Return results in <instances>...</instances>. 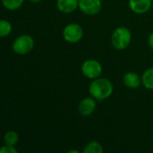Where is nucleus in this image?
<instances>
[{
    "mask_svg": "<svg viewBox=\"0 0 153 153\" xmlns=\"http://www.w3.org/2000/svg\"><path fill=\"white\" fill-rule=\"evenodd\" d=\"M114 91L112 82L107 78L99 77L94 79L89 85V93L96 100H104L108 99Z\"/></svg>",
    "mask_w": 153,
    "mask_h": 153,
    "instance_id": "obj_1",
    "label": "nucleus"
},
{
    "mask_svg": "<svg viewBox=\"0 0 153 153\" xmlns=\"http://www.w3.org/2000/svg\"><path fill=\"white\" fill-rule=\"evenodd\" d=\"M132 41L131 30L126 27H117L112 33L111 43L114 48L124 50L127 48Z\"/></svg>",
    "mask_w": 153,
    "mask_h": 153,
    "instance_id": "obj_2",
    "label": "nucleus"
},
{
    "mask_svg": "<svg viewBox=\"0 0 153 153\" xmlns=\"http://www.w3.org/2000/svg\"><path fill=\"white\" fill-rule=\"evenodd\" d=\"M35 41L34 39L28 35L22 34L18 36L12 44V48L13 52L20 56H25L29 54L34 48Z\"/></svg>",
    "mask_w": 153,
    "mask_h": 153,
    "instance_id": "obj_3",
    "label": "nucleus"
},
{
    "mask_svg": "<svg viewBox=\"0 0 153 153\" xmlns=\"http://www.w3.org/2000/svg\"><path fill=\"white\" fill-rule=\"evenodd\" d=\"M83 29L82 27L75 22L68 23L63 30V38L64 39L71 44L78 43L82 40L83 37Z\"/></svg>",
    "mask_w": 153,
    "mask_h": 153,
    "instance_id": "obj_4",
    "label": "nucleus"
},
{
    "mask_svg": "<svg viewBox=\"0 0 153 153\" xmlns=\"http://www.w3.org/2000/svg\"><path fill=\"white\" fill-rule=\"evenodd\" d=\"M81 70L83 76H85L88 79L94 80L101 75L103 67L98 60L87 59L82 63Z\"/></svg>",
    "mask_w": 153,
    "mask_h": 153,
    "instance_id": "obj_5",
    "label": "nucleus"
},
{
    "mask_svg": "<svg viewBox=\"0 0 153 153\" xmlns=\"http://www.w3.org/2000/svg\"><path fill=\"white\" fill-rule=\"evenodd\" d=\"M101 0H79V9L87 15H95L101 10Z\"/></svg>",
    "mask_w": 153,
    "mask_h": 153,
    "instance_id": "obj_6",
    "label": "nucleus"
},
{
    "mask_svg": "<svg viewBox=\"0 0 153 153\" xmlns=\"http://www.w3.org/2000/svg\"><path fill=\"white\" fill-rule=\"evenodd\" d=\"M97 108L96 100L93 97H87L82 99L78 104V111L83 117L92 115Z\"/></svg>",
    "mask_w": 153,
    "mask_h": 153,
    "instance_id": "obj_7",
    "label": "nucleus"
},
{
    "mask_svg": "<svg viewBox=\"0 0 153 153\" xmlns=\"http://www.w3.org/2000/svg\"><path fill=\"white\" fill-rule=\"evenodd\" d=\"M152 2V0H129V7L134 13L143 14L149 12Z\"/></svg>",
    "mask_w": 153,
    "mask_h": 153,
    "instance_id": "obj_8",
    "label": "nucleus"
},
{
    "mask_svg": "<svg viewBox=\"0 0 153 153\" xmlns=\"http://www.w3.org/2000/svg\"><path fill=\"white\" fill-rule=\"evenodd\" d=\"M124 84L129 89H136L142 84V77L135 72H127L123 77Z\"/></svg>",
    "mask_w": 153,
    "mask_h": 153,
    "instance_id": "obj_9",
    "label": "nucleus"
},
{
    "mask_svg": "<svg viewBox=\"0 0 153 153\" xmlns=\"http://www.w3.org/2000/svg\"><path fill=\"white\" fill-rule=\"evenodd\" d=\"M56 7L63 13H71L79 7V0H57Z\"/></svg>",
    "mask_w": 153,
    "mask_h": 153,
    "instance_id": "obj_10",
    "label": "nucleus"
},
{
    "mask_svg": "<svg viewBox=\"0 0 153 153\" xmlns=\"http://www.w3.org/2000/svg\"><path fill=\"white\" fill-rule=\"evenodd\" d=\"M142 84L150 91H153V67L146 69L142 75Z\"/></svg>",
    "mask_w": 153,
    "mask_h": 153,
    "instance_id": "obj_11",
    "label": "nucleus"
},
{
    "mask_svg": "<svg viewBox=\"0 0 153 153\" xmlns=\"http://www.w3.org/2000/svg\"><path fill=\"white\" fill-rule=\"evenodd\" d=\"M103 146L97 141H91L88 143L82 150V153H103Z\"/></svg>",
    "mask_w": 153,
    "mask_h": 153,
    "instance_id": "obj_12",
    "label": "nucleus"
},
{
    "mask_svg": "<svg viewBox=\"0 0 153 153\" xmlns=\"http://www.w3.org/2000/svg\"><path fill=\"white\" fill-rule=\"evenodd\" d=\"M19 142V135L15 131H7L4 135V144H9L15 146Z\"/></svg>",
    "mask_w": 153,
    "mask_h": 153,
    "instance_id": "obj_13",
    "label": "nucleus"
},
{
    "mask_svg": "<svg viewBox=\"0 0 153 153\" xmlns=\"http://www.w3.org/2000/svg\"><path fill=\"white\" fill-rule=\"evenodd\" d=\"M24 0H2L4 7L9 11L18 10L23 4Z\"/></svg>",
    "mask_w": 153,
    "mask_h": 153,
    "instance_id": "obj_14",
    "label": "nucleus"
},
{
    "mask_svg": "<svg viewBox=\"0 0 153 153\" xmlns=\"http://www.w3.org/2000/svg\"><path fill=\"white\" fill-rule=\"evenodd\" d=\"M12 30H13V26L9 21L4 19L0 21V36L2 38L9 36L12 32Z\"/></svg>",
    "mask_w": 153,
    "mask_h": 153,
    "instance_id": "obj_15",
    "label": "nucleus"
},
{
    "mask_svg": "<svg viewBox=\"0 0 153 153\" xmlns=\"http://www.w3.org/2000/svg\"><path fill=\"white\" fill-rule=\"evenodd\" d=\"M18 151L14 148V146L13 145H9V144H4V146H2V148L0 149V153H17Z\"/></svg>",
    "mask_w": 153,
    "mask_h": 153,
    "instance_id": "obj_16",
    "label": "nucleus"
},
{
    "mask_svg": "<svg viewBox=\"0 0 153 153\" xmlns=\"http://www.w3.org/2000/svg\"><path fill=\"white\" fill-rule=\"evenodd\" d=\"M148 45H149V47L153 50V31L149 35V37H148Z\"/></svg>",
    "mask_w": 153,
    "mask_h": 153,
    "instance_id": "obj_17",
    "label": "nucleus"
},
{
    "mask_svg": "<svg viewBox=\"0 0 153 153\" xmlns=\"http://www.w3.org/2000/svg\"><path fill=\"white\" fill-rule=\"evenodd\" d=\"M30 2H31V3H39V2H41L42 0H29Z\"/></svg>",
    "mask_w": 153,
    "mask_h": 153,
    "instance_id": "obj_18",
    "label": "nucleus"
},
{
    "mask_svg": "<svg viewBox=\"0 0 153 153\" xmlns=\"http://www.w3.org/2000/svg\"><path fill=\"white\" fill-rule=\"evenodd\" d=\"M79 153V152L78 151H74V150H71V151H68V153Z\"/></svg>",
    "mask_w": 153,
    "mask_h": 153,
    "instance_id": "obj_19",
    "label": "nucleus"
},
{
    "mask_svg": "<svg viewBox=\"0 0 153 153\" xmlns=\"http://www.w3.org/2000/svg\"><path fill=\"white\" fill-rule=\"evenodd\" d=\"M152 137H153V135H152Z\"/></svg>",
    "mask_w": 153,
    "mask_h": 153,
    "instance_id": "obj_20",
    "label": "nucleus"
},
{
    "mask_svg": "<svg viewBox=\"0 0 153 153\" xmlns=\"http://www.w3.org/2000/svg\"><path fill=\"white\" fill-rule=\"evenodd\" d=\"M152 1H153V0H152Z\"/></svg>",
    "mask_w": 153,
    "mask_h": 153,
    "instance_id": "obj_21",
    "label": "nucleus"
}]
</instances>
